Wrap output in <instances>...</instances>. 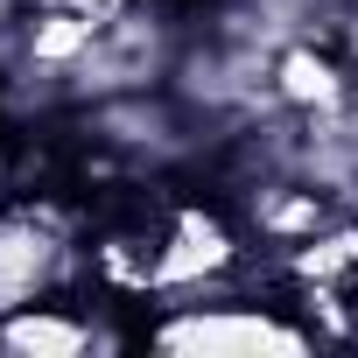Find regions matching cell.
I'll list each match as a JSON object with an SVG mask.
<instances>
[{
    "instance_id": "1",
    "label": "cell",
    "mask_w": 358,
    "mask_h": 358,
    "mask_svg": "<svg viewBox=\"0 0 358 358\" xmlns=\"http://www.w3.org/2000/svg\"><path fill=\"white\" fill-rule=\"evenodd\" d=\"M295 302L267 295H169L162 316L141 330L155 351H190V358H225V351H309L323 330L309 316H288Z\"/></svg>"
},
{
    "instance_id": "2",
    "label": "cell",
    "mask_w": 358,
    "mask_h": 358,
    "mask_svg": "<svg viewBox=\"0 0 358 358\" xmlns=\"http://www.w3.org/2000/svg\"><path fill=\"white\" fill-rule=\"evenodd\" d=\"M85 267H92V246H85L78 218L57 197L0 204V309H22V302H43V295H71Z\"/></svg>"
},
{
    "instance_id": "3",
    "label": "cell",
    "mask_w": 358,
    "mask_h": 358,
    "mask_svg": "<svg viewBox=\"0 0 358 358\" xmlns=\"http://www.w3.org/2000/svg\"><path fill=\"white\" fill-rule=\"evenodd\" d=\"M239 253H246V246H239V232H232V218H225V211H211V204H169L148 302L225 288V281L239 274Z\"/></svg>"
},
{
    "instance_id": "4",
    "label": "cell",
    "mask_w": 358,
    "mask_h": 358,
    "mask_svg": "<svg viewBox=\"0 0 358 358\" xmlns=\"http://www.w3.org/2000/svg\"><path fill=\"white\" fill-rule=\"evenodd\" d=\"M0 344L8 351H92V344H120V330H99L78 295H43V302H22V309H0Z\"/></svg>"
}]
</instances>
